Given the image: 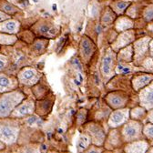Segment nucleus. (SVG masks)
Wrapping results in <instances>:
<instances>
[{"instance_id": "72a5a7b5", "label": "nucleus", "mask_w": 153, "mask_h": 153, "mask_svg": "<svg viewBox=\"0 0 153 153\" xmlns=\"http://www.w3.org/2000/svg\"><path fill=\"white\" fill-rule=\"evenodd\" d=\"M87 110L84 108H80L78 113H76V123L79 125H82L84 124L86 119H87Z\"/></svg>"}, {"instance_id": "39448f33", "label": "nucleus", "mask_w": 153, "mask_h": 153, "mask_svg": "<svg viewBox=\"0 0 153 153\" xmlns=\"http://www.w3.org/2000/svg\"><path fill=\"white\" fill-rule=\"evenodd\" d=\"M151 40L150 36H143L133 42V64L139 67L149 54V42Z\"/></svg>"}, {"instance_id": "4468645a", "label": "nucleus", "mask_w": 153, "mask_h": 153, "mask_svg": "<svg viewBox=\"0 0 153 153\" xmlns=\"http://www.w3.org/2000/svg\"><path fill=\"white\" fill-rule=\"evenodd\" d=\"M140 105L147 110L153 109V81L139 92Z\"/></svg>"}, {"instance_id": "f257e3e1", "label": "nucleus", "mask_w": 153, "mask_h": 153, "mask_svg": "<svg viewBox=\"0 0 153 153\" xmlns=\"http://www.w3.org/2000/svg\"><path fill=\"white\" fill-rule=\"evenodd\" d=\"M26 99V95L18 89L5 92L0 96V119L10 117L16 107Z\"/></svg>"}, {"instance_id": "dca6fc26", "label": "nucleus", "mask_w": 153, "mask_h": 153, "mask_svg": "<svg viewBox=\"0 0 153 153\" xmlns=\"http://www.w3.org/2000/svg\"><path fill=\"white\" fill-rule=\"evenodd\" d=\"M153 81L152 73H142L134 76L131 79V86L136 92H140Z\"/></svg>"}, {"instance_id": "f8f14e48", "label": "nucleus", "mask_w": 153, "mask_h": 153, "mask_svg": "<svg viewBox=\"0 0 153 153\" xmlns=\"http://www.w3.org/2000/svg\"><path fill=\"white\" fill-rule=\"evenodd\" d=\"M36 102L30 99H25L21 103H19L16 108L12 111L10 117L13 119H21L27 116H31L35 113Z\"/></svg>"}, {"instance_id": "9b49d317", "label": "nucleus", "mask_w": 153, "mask_h": 153, "mask_svg": "<svg viewBox=\"0 0 153 153\" xmlns=\"http://www.w3.org/2000/svg\"><path fill=\"white\" fill-rule=\"evenodd\" d=\"M135 40H136V32L132 28V29L119 33V35L116 37V39H115L112 42V44L110 45V48L115 52H118L120 49H121L128 45L133 44V42Z\"/></svg>"}, {"instance_id": "393cba45", "label": "nucleus", "mask_w": 153, "mask_h": 153, "mask_svg": "<svg viewBox=\"0 0 153 153\" xmlns=\"http://www.w3.org/2000/svg\"><path fill=\"white\" fill-rule=\"evenodd\" d=\"M137 70V66L131 65V63H126L118 61L116 66V74L118 75H128Z\"/></svg>"}, {"instance_id": "f03ea898", "label": "nucleus", "mask_w": 153, "mask_h": 153, "mask_svg": "<svg viewBox=\"0 0 153 153\" xmlns=\"http://www.w3.org/2000/svg\"><path fill=\"white\" fill-rule=\"evenodd\" d=\"M118 63L117 52H115L110 47L106 50L101 62H100V74L103 80L109 81L116 75V66Z\"/></svg>"}, {"instance_id": "79ce46f5", "label": "nucleus", "mask_w": 153, "mask_h": 153, "mask_svg": "<svg viewBox=\"0 0 153 153\" xmlns=\"http://www.w3.org/2000/svg\"><path fill=\"white\" fill-rule=\"evenodd\" d=\"M4 148H5V144H4L1 140H0V150L3 149Z\"/></svg>"}, {"instance_id": "cd10ccee", "label": "nucleus", "mask_w": 153, "mask_h": 153, "mask_svg": "<svg viewBox=\"0 0 153 153\" xmlns=\"http://www.w3.org/2000/svg\"><path fill=\"white\" fill-rule=\"evenodd\" d=\"M16 41H17V36H16L14 34L0 32V45L11 46L14 45Z\"/></svg>"}, {"instance_id": "20e7f679", "label": "nucleus", "mask_w": 153, "mask_h": 153, "mask_svg": "<svg viewBox=\"0 0 153 153\" xmlns=\"http://www.w3.org/2000/svg\"><path fill=\"white\" fill-rule=\"evenodd\" d=\"M19 131L20 127L17 122H0V140L7 146L15 144L18 139Z\"/></svg>"}, {"instance_id": "412c9836", "label": "nucleus", "mask_w": 153, "mask_h": 153, "mask_svg": "<svg viewBox=\"0 0 153 153\" xmlns=\"http://www.w3.org/2000/svg\"><path fill=\"white\" fill-rule=\"evenodd\" d=\"M19 28H20V22L12 18H8L0 23V32L15 35L19 32Z\"/></svg>"}, {"instance_id": "bb28decb", "label": "nucleus", "mask_w": 153, "mask_h": 153, "mask_svg": "<svg viewBox=\"0 0 153 153\" xmlns=\"http://www.w3.org/2000/svg\"><path fill=\"white\" fill-rule=\"evenodd\" d=\"M142 12H143V7L140 4L131 2V4L129 5V7L125 12V15L131 17L132 19H135V18H139L142 15Z\"/></svg>"}, {"instance_id": "a19ab883", "label": "nucleus", "mask_w": 153, "mask_h": 153, "mask_svg": "<svg viewBox=\"0 0 153 153\" xmlns=\"http://www.w3.org/2000/svg\"><path fill=\"white\" fill-rule=\"evenodd\" d=\"M149 55L151 57H153V38H151L149 42Z\"/></svg>"}, {"instance_id": "f704fd0d", "label": "nucleus", "mask_w": 153, "mask_h": 153, "mask_svg": "<svg viewBox=\"0 0 153 153\" xmlns=\"http://www.w3.org/2000/svg\"><path fill=\"white\" fill-rule=\"evenodd\" d=\"M141 67L149 71H153V57L147 56L141 63Z\"/></svg>"}, {"instance_id": "6ab92c4d", "label": "nucleus", "mask_w": 153, "mask_h": 153, "mask_svg": "<svg viewBox=\"0 0 153 153\" xmlns=\"http://www.w3.org/2000/svg\"><path fill=\"white\" fill-rule=\"evenodd\" d=\"M36 31L44 37H55L59 32V29L49 23H41L36 26Z\"/></svg>"}, {"instance_id": "c9c22d12", "label": "nucleus", "mask_w": 153, "mask_h": 153, "mask_svg": "<svg viewBox=\"0 0 153 153\" xmlns=\"http://www.w3.org/2000/svg\"><path fill=\"white\" fill-rule=\"evenodd\" d=\"M47 43L48 40L47 39H39V40H36L35 42V48L37 51H43L46 49L47 47Z\"/></svg>"}, {"instance_id": "1a4fd4ad", "label": "nucleus", "mask_w": 153, "mask_h": 153, "mask_svg": "<svg viewBox=\"0 0 153 153\" xmlns=\"http://www.w3.org/2000/svg\"><path fill=\"white\" fill-rule=\"evenodd\" d=\"M107 105L111 109H117L125 108L128 102V95L121 90L111 91L108 93L104 98Z\"/></svg>"}, {"instance_id": "473e14b6", "label": "nucleus", "mask_w": 153, "mask_h": 153, "mask_svg": "<svg viewBox=\"0 0 153 153\" xmlns=\"http://www.w3.org/2000/svg\"><path fill=\"white\" fill-rule=\"evenodd\" d=\"M143 134L147 139H153V123L148 122L143 126Z\"/></svg>"}, {"instance_id": "2eb2a0df", "label": "nucleus", "mask_w": 153, "mask_h": 153, "mask_svg": "<svg viewBox=\"0 0 153 153\" xmlns=\"http://www.w3.org/2000/svg\"><path fill=\"white\" fill-rule=\"evenodd\" d=\"M19 81L17 78L0 72V93H5L17 89Z\"/></svg>"}, {"instance_id": "7c9ffc66", "label": "nucleus", "mask_w": 153, "mask_h": 153, "mask_svg": "<svg viewBox=\"0 0 153 153\" xmlns=\"http://www.w3.org/2000/svg\"><path fill=\"white\" fill-rule=\"evenodd\" d=\"M33 93L37 100H42L48 93V90L43 86L36 84L35 86H33Z\"/></svg>"}, {"instance_id": "423d86ee", "label": "nucleus", "mask_w": 153, "mask_h": 153, "mask_svg": "<svg viewBox=\"0 0 153 153\" xmlns=\"http://www.w3.org/2000/svg\"><path fill=\"white\" fill-rule=\"evenodd\" d=\"M85 133L90 138L91 144L103 147L107 134L102 126L97 122H88L85 125Z\"/></svg>"}, {"instance_id": "58836bf2", "label": "nucleus", "mask_w": 153, "mask_h": 153, "mask_svg": "<svg viewBox=\"0 0 153 153\" xmlns=\"http://www.w3.org/2000/svg\"><path fill=\"white\" fill-rule=\"evenodd\" d=\"M8 18H10V15L5 13L2 10H0V23L7 20V19H8Z\"/></svg>"}, {"instance_id": "e433bc0d", "label": "nucleus", "mask_w": 153, "mask_h": 153, "mask_svg": "<svg viewBox=\"0 0 153 153\" xmlns=\"http://www.w3.org/2000/svg\"><path fill=\"white\" fill-rule=\"evenodd\" d=\"M8 65V59L7 56L0 54V72L4 70Z\"/></svg>"}, {"instance_id": "ddd939ff", "label": "nucleus", "mask_w": 153, "mask_h": 153, "mask_svg": "<svg viewBox=\"0 0 153 153\" xmlns=\"http://www.w3.org/2000/svg\"><path fill=\"white\" fill-rule=\"evenodd\" d=\"M124 140L121 136V132L119 128H111L106 137L103 148L107 150H115L123 145Z\"/></svg>"}, {"instance_id": "2f4dec72", "label": "nucleus", "mask_w": 153, "mask_h": 153, "mask_svg": "<svg viewBox=\"0 0 153 153\" xmlns=\"http://www.w3.org/2000/svg\"><path fill=\"white\" fill-rule=\"evenodd\" d=\"M142 16L147 22L153 20V4L147 6L142 12Z\"/></svg>"}, {"instance_id": "7ed1b4c3", "label": "nucleus", "mask_w": 153, "mask_h": 153, "mask_svg": "<svg viewBox=\"0 0 153 153\" xmlns=\"http://www.w3.org/2000/svg\"><path fill=\"white\" fill-rule=\"evenodd\" d=\"M121 136L125 143L132 142L138 140H142L143 134V125L141 121L129 120L123 126H121Z\"/></svg>"}, {"instance_id": "b1692460", "label": "nucleus", "mask_w": 153, "mask_h": 153, "mask_svg": "<svg viewBox=\"0 0 153 153\" xmlns=\"http://www.w3.org/2000/svg\"><path fill=\"white\" fill-rule=\"evenodd\" d=\"M131 4V1L128 0H114L109 5V7L113 9V11L118 16L125 14L126 10Z\"/></svg>"}, {"instance_id": "4be33fe9", "label": "nucleus", "mask_w": 153, "mask_h": 153, "mask_svg": "<svg viewBox=\"0 0 153 153\" xmlns=\"http://www.w3.org/2000/svg\"><path fill=\"white\" fill-rule=\"evenodd\" d=\"M118 17V15L113 11V9L110 7H106L100 16V25L103 27H108L111 25H114V22L116 21Z\"/></svg>"}, {"instance_id": "a878e982", "label": "nucleus", "mask_w": 153, "mask_h": 153, "mask_svg": "<svg viewBox=\"0 0 153 153\" xmlns=\"http://www.w3.org/2000/svg\"><path fill=\"white\" fill-rule=\"evenodd\" d=\"M147 115H148V110L140 105L130 109V119L131 120L142 121L145 119H147Z\"/></svg>"}, {"instance_id": "f3484780", "label": "nucleus", "mask_w": 153, "mask_h": 153, "mask_svg": "<svg viewBox=\"0 0 153 153\" xmlns=\"http://www.w3.org/2000/svg\"><path fill=\"white\" fill-rule=\"evenodd\" d=\"M134 26H135L134 20L131 17L128 16L127 15L126 16H124V15L118 16L116 21L114 22V29L118 33L132 29L134 27Z\"/></svg>"}, {"instance_id": "a211bd4d", "label": "nucleus", "mask_w": 153, "mask_h": 153, "mask_svg": "<svg viewBox=\"0 0 153 153\" xmlns=\"http://www.w3.org/2000/svg\"><path fill=\"white\" fill-rule=\"evenodd\" d=\"M149 143L145 140H138L132 142L126 143L124 146V151L128 153H144L149 149Z\"/></svg>"}, {"instance_id": "5701e85b", "label": "nucleus", "mask_w": 153, "mask_h": 153, "mask_svg": "<svg viewBox=\"0 0 153 153\" xmlns=\"http://www.w3.org/2000/svg\"><path fill=\"white\" fill-rule=\"evenodd\" d=\"M133 56H134L133 44H131V45H128V46L120 49L117 52V59H118V61H121V62L132 63Z\"/></svg>"}, {"instance_id": "0eeeda50", "label": "nucleus", "mask_w": 153, "mask_h": 153, "mask_svg": "<svg viewBox=\"0 0 153 153\" xmlns=\"http://www.w3.org/2000/svg\"><path fill=\"white\" fill-rule=\"evenodd\" d=\"M96 51H97V46H96L95 42L90 37L83 36L79 46V53L81 60L85 64H88L94 56Z\"/></svg>"}, {"instance_id": "6e6552de", "label": "nucleus", "mask_w": 153, "mask_h": 153, "mask_svg": "<svg viewBox=\"0 0 153 153\" xmlns=\"http://www.w3.org/2000/svg\"><path fill=\"white\" fill-rule=\"evenodd\" d=\"M130 120V109L128 108H121L113 109L108 120V125L110 128H120Z\"/></svg>"}, {"instance_id": "4c0bfd02", "label": "nucleus", "mask_w": 153, "mask_h": 153, "mask_svg": "<svg viewBox=\"0 0 153 153\" xmlns=\"http://www.w3.org/2000/svg\"><path fill=\"white\" fill-rule=\"evenodd\" d=\"M103 150H104V149H102L101 147L91 144L85 151H87V152H100V151H103Z\"/></svg>"}, {"instance_id": "9d476101", "label": "nucleus", "mask_w": 153, "mask_h": 153, "mask_svg": "<svg viewBox=\"0 0 153 153\" xmlns=\"http://www.w3.org/2000/svg\"><path fill=\"white\" fill-rule=\"evenodd\" d=\"M40 79H41V74L36 68L31 67H27L22 68L17 75V79L19 83L29 87H33L36 84H37L39 82Z\"/></svg>"}, {"instance_id": "c756f323", "label": "nucleus", "mask_w": 153, "mask_h": 153, "mask_svg": "<svg viewBox=\"0 0 153 153\" xmlns=\"http://www.w3.org/2000/svg\"><path fill=\"white\" fill-rule=\"evenodd\" d=\"M90 144H91V140H90L89 136L88 135L87 133L83 134V135L80 136L79 140V143H78L79 150H80V151L86 150L90 146Z\"/></svg>"}, {"instance_id": "aec40b11", "label": "nucleus", "mask_w": 153, "mask_h": 153, "mask_svg": "<svg viewBox=\"0 0 153 153\" xmlns=\"http://www.w3.org/2000/svg\"><path fill=\"white\" fill-rule=\"evenodd\" d=\"M54 101L51 100H38L36 101L35 113L39 117H44L48 115L53 108Z\"/></svg>"}, {"instance_id": "ea45409f", "label": "nucleus", "mask_w": 153, "mask_h": 153, "mask_svg": "<svg viewBox=\"0 0 153 153\" xmlns=\"http://www.w3.org/2000/svg\"><path fill=\"white\" fill-rule=\"evenodd\" d=\"M147 120L149 122L153 123V109L148 110V115H147Z\"/></svg>"}, {"instance_id": "c85d7f7f", "label": "nucleus", "mask_w": 153, "mask_h": 153, "mask_svg": "<svg viewBox=\"0 0 153 153\" xmlns=\"http://www.w3.org/2000/svg\"><path fill=\"white\" fill-rule=\"evenodd\" d=\"M0 10H2L4 11L5 13L8 14V15H15L16 13H18L19 10L16 6L7 2V1H2L1 3H0Z\"/></svg>"}]
</instances>
